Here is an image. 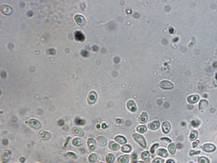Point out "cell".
I'll use <instances>...</instances> for the list:
<instances>
[{"label":"cell","instance_id":"obj_3","mask_svg":"<svg viewBox=\"0 0 217 163\" xmlns=\"http://www.w3.org/2000/svg\"><path fill=\"white\" fill-rule=\"evenodd\" d=\"M27 124L31 128L37 129H39L41 127V123L39 121L35 119H31L27 122Z\"/></svg>","mask_w":217,"mask_h":163},{"label":"cell","instance_id":"obj_22","mask_svg":"<svg viewBox=\"0 0 217 163\" xmlns=\"http://www.w3.org/2000/svg\"><path fill=\"white\" fill-rule=\"evenodd\" d=\"M147 114L145 112H143V113H142V114L141 115V116L139 117V122L141 123H145V122H147Z\"/></svg>","mask_w":217,"mask_h":163},{"label":"cell","instance_id":"obj_32","mask_svg":"<svg viewBox=\"0 0 217 163\" xmlns=\"http://www.w3.org/2000/svg\"><path fill=\"white\" fill-rule=\"evenodd\" d=\"M199 163H209V161L208 158L204 157H201L199 158Z\"/></svg>","mask_w":217,"mask_h":163},{"label":"cell","instance_id":"obj_34","mask_svg":"<svg viewBox=\"0 0 217 163\" xmlns=\"http://www.w3.org/2000/svg\"><path fill=\"white\" fill-rule=\"evenodd\" d=\"M164 162V160L163 159L160 158H156L152 161V163H163Z\"/></svg>","mask_w":217,"mask_h":163},{"label":"cell","instance_id":"obj_40","mask_svg":"<svg viewBox=\"0 0 217 163\" xmlns=\"http://www.w3.org/2000/svg\"><path fill=\"white\" fill-rule=\"evenodd\" d=\"M161 140L164 141H167V142L170 143L171 141L170 140V139H168L167 138H163L161 139Z\"/></svg>","mask_w":217,"mask_h":163},{"label":"cell","instance_id":"obj_23","mask_svg":"<svg viewBox=\"0 0 217 163\" xmlns=\"http://www.w3.org/2000/svg\"><path fill=\"white\" fill-rule=\"evenodd\" d=\"M168 149L169 151L171 154H174L176 150V146L175 144L174 143L170 144L168 146Z\"/></svg>","mask_w":217,"mask_h":163},{"label":"cell","instance_id":"obj_50","mask_svg":"<svg viewBox=\"0 0 217 163\" xmlns=\"http://www.w3.org/2000/svg\"><path fill=\"white\" fill-rule=\"evenodd\" d=\"M97 127L98 128H99L100 127V125H99V124H98V125H97Z\"/></svg>","mask_w":217,"mask_h":163},{"label":"cell","instance_id":"obj_2","mask_svg":"<svg viewBox=\"0 0 217 163\" xmlns=\"http://www.w3.org/2000/svg\"><path fill=\"white\" fill-rule=\"evenodd\" d=\"M97 99V94L94 91H91L89 94L87 102L88 104H92L95 103Z\"/></svg>","mask_w":217,"mask_h":163},{"label":"cell","instance_id":"obj_14","mask_svg":"<svg viewBox=\"0 0 217 163\" xmlns=\"http://www.w3.org/2000/svg\"><path fill=\"white\" fill-rule=\"evenodd\" d=\"M162 129L163 131L165 133H168L170 129V125L168 122H165L162 124Z\"/></svg>","mask_w":217,"mask_h":163},{"label":"cell","instance_id":"obj_39","mask_svg":"<svg viewBox=\"0 0 217 163\" xmlns=\"http://www.w3.org/2000/svg\"><path fill=\"white\" fill-rule=\"evenodd\" d=\"M137 155L136 153H133V155H132L131 157V159L132 162H135L137 160Z\"/></svg>","mask_w":217,"mask_h":163},{"label":"cell","instance_id":"obj_49","mask_svg":"<svg viewBox=\"0 0 217 163\" xmlns=\"http://www.w3.org/2000/svg\"><path fill=\"white\" fill-rule=\"evenodd\" d=\"M116 121H117V122H118V123H120V122H121V120H120V119H117V120H116Z\"/></svg>","mask_w":217,"mask_h":163},{"label":"cell","instance_id":"obj_46","mask_svg":"<svg viewBox=\"0 0 217 163\" xmlns=\"http://www.w3.org/2000/svg\"><path fill=\"white\" fill-rule=\"evenodd\" d=\"M102 127L103 128H106L107 127V125H106V124H104H104H103L102 125Z\"/></svg>","mask_w":217,"mask_h":163},{"label":"cell","instance_id":"obj_6","mask_svg":"<svg viewBox=\"0 0 217 163\" xmlns=\"http://www.w3.org/2000/svg\"><path fill=\"white\" fill-rule=\"evenodd\" d=\"M0 11L4 14H10L12 12V9L10 6L6 5H3L0 6Z\"/></svg>","mask_w":217,"mask_h":163},{"label":"cell","instance_id":"obj_13","mask_svg":"<svg viewBox=\"0 0 217 163\" xmlns=\"http://www.w3.org/2000/svg\"><path fill=\"white\" fill-rule=\"evenodd\" d=\"M199 96L197 95H194L192 96H189L187 98L188 102L191 103V104H194L196 103L197 102L199 101Z\"/></svg>","mask_w":217,"mask_h":163},{"label":"cell","instance_id":"obj_51","mask_svg":"<svg viewBox=\"0 0 217 163\" xmlns=\"http://www.w3.org/2000/svg\"><path fill=\"white\" fill-rule=\"evenodd\" d=\"M215 78L216 79V80H217V73L216 74V76H215Z\"/></svg>","mask_w":217,"mask_h":163},{"label":"cell","instance_id":"obj_5","mask_svg":"<svg viewBox=\"0 0 217 163\" xmlns=\"http://www.w3.org/2000/svg\"><path fill=\"white\" fill-rule=\"evenodd\" d=\"M11 153L10 151L6 150L4 152L1 157V161L2 163H6L10 158Z\"/></svg>","mask_w":217,"mask_h":163},{"label":"cell","instance_id":"obj_25","mask_svg":"<svg viewBox=\"0 0 217 163\" xmlns=\"http://www.w3.org/2000/svg\"><path fill=\"white\" fill-rule=\"evenodd\" d=\"M115 141L120 144H123L126 142V140L122 136H117L115 138Z\"/></svg>","mask_w":217,"mask_h":163},{"label":"cell","instance_id":"obj_17","mask_svg":"<svg viewBox=\"0 0 217 163\" xmlns=\"http://www.w3.org/2000/svg\"><path fill=\"white\" fill-rule=\"evenodd\" d=\"M157 154L158 155L164 158H166L168 155V153L166 149H159L157 151Z\"/></svg>","mask_w":217,"mask_h":163},{"label":"cell","instance_id":"obj_37","mask_svg":"<svg viewBox=\"0 0 217 163\" xmlns=\"http://www.w3.org/2000/svg\"><path fill=\"white\" fill-rule=\"evenodd\" d=\"M201 153V152L200 151H194V150H191L190 152V155L191 156H193V155H196V154H200Z\"/></svg>","mask_w":217,"mask_h":163},{"label":"cell","instance_id":"obj_9","mask_svg":"<svg viewBox=\"0 0 217 163\" xmlns=\"http://www.w3.org/2000/svg\"><path fill=\"white\" fill-rule=\"evenodd\" d=\"M202 148L203 149V150L208 152V153H210V152H213L215 150L216 147L214 145L212 144H207L205 145H204L202 147Z\"/></svg>","mask_w":217,"mask_h":163},{"label":"cell","instance_id":"obj_38","mask_svg":"<svg viewBox=\"0 0 217 163\" xmlns=\"http://www.w3.org/2000/svg\"><path fill=\"white\" fill-rule=\"evenodd\" d=\"M158 146L159 145L157 144H155V145H154L152 147V148H151V152H152V153H154V151H155V149L158 147Z\"/></svg>","mask_w":217,"mask_h":163},{"label":"cell","instance_id":"obj_21","mask_svg":"<svg viewBox=\"0 0 217 163\" xmlns=\"http://www.w3.org/2000/svg\"><path fill=\"white\" fill-rule=\"evenodd\" d=\"M83 143V141L82 139L78 138H76L74 139L72 141V144L76 146H80L82 145Z\"/></svg>","mask_w":217,"mask_h":163},{"label":"cell","instance_id":"obj_30","mask_svg":"<svg viewBox=\"0 0 217 163\" xmlns=\"http://www.w3.org/2000/svg\"><path fill=\"white\" fill-rule=\"evenodd\" d=\"M121 150L124 153H129L131 151V147L129 145H126L122 147Z\"/></svg>","mask_w":217,"mask_h":163},{"label":"cell","instance_id":"obj_27","mask_svg":"<svg viewBox=\"0 0 217 163\" xmlns=\"http://www.w3.org/2000/svg\"><path fill=\"white\" fill-rule=\"evenodd\" d=\"M98 144L102 146H105L107 144V141L103 137H99L97 138Z\"/></svg>","mask_w":217,"mask_h":163},{"label":"cell","instance_id":"obj_45","mask_svg":"<svg viewBox=\"0 0 217 163\" xmlns=\"http://www.w3.org/2000/svg\"><path fill=\"white\" fill-rule=\"evenodd\" d=\"M197 145H198V144H197V141L196 142H194L193 143V147H194V148L195 147H196L197 146Z\"/></svg>","mask_w":217,"mask_h":163},{"label":"cell","instance_id":"obj_18","mask_svg":"<svg viewBox=\"0 0 217 163\" xmlns=\"http://www.w3.org/2000/svg\"><path fill=\"white\" fill-rule=\"evenodd\" d=\"M99 160V157L95 154H92L89 157V161L91 163L96 162Z\"/></svg>","mask_w":217,"mask_h":163},{"label":"cell","instance_id":"obj_43","mask_svg":"<svg viewBox=\"0 0 217 163\" xmlns=\"http://www.w3.org/2000/svg\"><path fill=\"white\" fill-rule=\"evenodd\" d=\"M3 144L5 145H6L8 144V140H6V139H4L3 141Z\"/></svg>","mask_w":217,"mask_h":163},{"label":"cell","instance_id":"obj_8","mask_svg":"<svg viewBox=\"0 0 217 163\" xmlns=\"http://www.w3.org/2000/svg\"><path fill=\"white\" fill-rule=\"evenodd\" d=\"M38 136L39 139L43 140H47L51 138V135L49 132L43 131L39 132Z\"/></svg>","mask_w":217,"mask_h":163},{"label":"cell","instance_id":"obj_36","mask_svg":"<svg viewBox=\"0 0 217 163\" xmlns=\"http://www.w3.org/2000/svg\"><path fill=\"white\" fill-rule=\"evenodd\" d=\"M199 124H200V122L196 121H193L191 122L192 125L194 127H197L199 126Z\"/></svg>","mask_w":217,"mask_h":163},{"label":"cell","instance_id":"obj_12","mask_svg":"<svg viewBox=\"0 0 217 163\" xmlns=\"http://www.w3.org/2000/svg\"><path fill=\"white\" fill-rule=\"evenodd\" d=\"M87 145L89 148L90 150H94L96 145V143L94 139H89L87 141Z\"/></svg>","mask_w":217,"mask_h":163},{"label":"cell","instance_id":"obj_16","mask_svg":"<svg viewBox=\"0 0 217 163\" xmlns=\"http://www.w3.org/2000/svg\"><path fill=\"white\" fill-rule=\"evenodd\" d=\"M130 157L129 155H124L119 157L118 161L120 163H127L129 161Z\"/></svg>","mask_w":217,"mask_h":163},{"label":"cell","instance_id":"obj_48","mask_svg":"<svg viewBox=\"0 0 217 163\" xmlns=\"http://www.w3.org/2000/svg\"><path fill=\"white\" fill-rule=\"evenodd\" d=\"M144 163V162H143V161H137V162H135V163Z\"/></svg>","mask_w":217,"mask_h":163},{"label":"cell","instance_id":"obj_47","mask_svg":"<svg viewBox=\"0 0 217 163\" xmlns=\"http://www.w3.org/2000/svg\"><path fill=\"white\" fill-rule=\"evenodd\" d=\"M169 30H170V32L171 33L174 32V29H173L172 28H171Z\"/></svg>","mask_w":217,"mask_h":163},{"label":"cell","instance_id":"obj_31","mask_svg":"<svg viewBox=\"0 0 217 163\" xmlns=\"http://www.w3.org/2000/svg\"><path fill=\"white\" fill-rule=\"evenodd\" d=\"M137 131L138 132H139L143 133L144 132H145L147 131V128L145 126L142 125V126H139L138 127H137Z\"/></svg>","mask_w":217,"mask_h":163},{"label":"cell","instance_id":"obj_1","mask_svg":"<svg viewBox=\"0 0 217 163\" xmlns=\"http://www.w3.org/2000/svg\"><path fill=\"white\" fill-rule=\"evenodd\" d=\"M133 138L142 147L145 148L146 146V144L145 140L143 137L138 134H134L133 135Z\"/></svg>","mask_w":217,"mask_h":163},{"label":"cell","instance_id":"obj_15","mask_svg":"<svg viewBox=\"0 0 217 163\" xmlns=\"http://www.w3.org/2000/svg\"><path fill=\"white\" fill-rule=\"evenodd\" d=\"M75 37L76 40L80 41H84L85 38L84 35L80 31L76 32L75 33Z\"/></svg>","mask_w":217,"mask_h":163},{"label":"cell","instance_id":"obj_44","mask_svg":"<svg viewBox=\"0 0 217 163\" xmlns=\"http://www.w3.org/2000/svg\"><path fill=\"white\" fill-rule=\"evenodd\" d=\"M166 163H175V162H174V161L173 160H171V159H169L167 161Z\"/></svg>","mask_w":217,"mask_h":163},{"label":"cell","instance_id":"obj_4","mask_svg":"<svg viewBox=\"0 0 217 163\" xmlns=\"http://www.w3.org/2000/svg\"><path fill=\"white\" fill-rule=\"evenodd\" d=\"M160 87L163 89H172L174 88L173 84L167 80H163L160 83Z\"/></svg>","mask_w":217,"mask_h":163},{"label":"cell","instance_id":"obj_42","mask_svg":"<svg viewBox=\"0 0 217 163\" xmlns=\"http://www.w3.org/2000/svg\"><path fill=\"white\" fill-rule=\"evenodd\" d=\"M82 55L84 57H87L88 55V53L85 51H82Z\"/></svg>","mask_w":217,"mask_h":163},{"label":"cell","instance_id":"obj_24","mask_svg":"<svg viewBox=\"0 0 217 163\" xmlns=\"http://www.w3.org/2000/svg\"><path fill=\"white\" fill-rule=\"evenodd\" d=\"M142 158L145 162L149 161L150 159V154L147 151H145L142 153Z\"/></svg>","mask_w":217,"mask_h":163},{"label":"cell","instance_id":"obj_35","mask_svg":"<svg viewBox=\"0 0 217 163\" xmlns=\"http://www.w3.org/2000/svg\"><path fill=\"white\" fill-rule=\"evenodd\" d=\"M67 155H68L69 157L71 158H74V159H76L77 158V155L75 153H74L68 152V153H67Z\"/></svg>","mask_w":217,"mask_h":163},{"label":"cell","instance_id":"obj_26","mask_svg":"<svg viewBox=\"0 0 217 163\" xmlns=\"http://www.w3.org/2000/svg\"><path fill=\"white\" fill-rule=\"evenodd\" d=\"M208 104V102L206 100H201L199 103V109H203L207 107Z\"/></svg>","mask_w":217,"mask_h":163},{"label":"cell","instance_id":"obj_28","mask_svg":"<svg viewBox=\"0 0 217 163\" xmlns=\"http://www.w3.org/2000/svg\"><path fill=\"white\" fill-rule=\"evenodd\" d=\"M115 160V157L112 154H108L106 156V161L108 163H112Z\"/></svg>","mask_w":217,"mask_h":163},{"label":"cell","instance_id":"obj_20","mask_svg":"<svg viewBox=\"0 0 217 163\" xmlns=\"http://www.w3.org/2000/svg\"><path fill=\"white\" fill-rule=\"evenodd\" d=\"M109 147L113 150H117L120 148L119 145H117L114 141H111L109 143Z\"/></svg>","mask_w":217,"mask_h":163},{"label":"cell","instance_id":"obj_33","mask_svg":"<svg viewBox=\"0 0 217 163\" xmlns=\"http://www.w3.org/2000/svg\"><path fill=\"white\" fill-rule=\"evenodd\" d=\"M75 123L76 124L78 125H83L85 124V121L84 120L81 119L79 118H76L75 120Z\"/></svg>","mask_w":217,"mask_h":163},{"label":"cell","instance_id":"obj_10","mask_svg":"<svg viewBox=\"0 0 217 163\" xmlns=\"http://www.w3.org/2000/svg\"><path fill=\"white\" fill-rule=\"evenodd\" d=\"M72 132L74 134L78 136H82L84 134V131L79 127H75L73 129Z\"/></svg>","mask_w":217,"mask_h":163},{"label":"cell","instance_id":"obj_19","mask_svg":"<svg viewBox=\"0 0 217 163\" xmlns=\"http://www.w3.org/2000/svg\"><path fill=\"white\" fill-rule=\"evenodd\" d=\"M160 125L159 122L155 121L148 124V127L152 130H156L159 127Z\"/></svg>","mask_w":217,"mask_h":163},{"label":"cell","instance_id":"obj_41","mask_svg":"<svg viewBox=\"0 0 217 163\" xmlns=\"http://www.w3.org/2000/svg\"><path fill=\"white\" fill-rule=\"evenodd\" d=\"M58 124L60 126H62L64 124V121L63 120H60L58 122Z\"/></svg>","mask_w":217,"mask_h":163},{"label":"cell","instance_id":"obj_11","mask_svg":"<svg viewBox=\"0 0 217 163\" xmlns=\"http://www.w3.org/2000/svg\"><path fill=\"white\" fill-rule=\"evenodd\" d=\"M127 106L129 110L131 112H135L137 110V107L136 106V104L133 100H130L128 102Z\"/></svg>","mask_w":217,"mask_h":163},{"label":"cell","instance_id":"obj_52","mask_svg":"<svg viewBox=\"0 0 217 163\" xmlns=\"http://www.w3.org/2000/svg\"><path fill=\"white\" fill-rule=\"evenodd\" d=\"M102 163V162H100V163Z\"/></svg>","mask_w":217,"mask_h":163},{"label":"cell","instance_id":"obj_53","mask_svg":"<svg viewBox=\"0 0 217 163\" xmlns=\"http://www.w3.org/2000/svg\"></svg>","mask_w":217,"mask_h":163},{"label":"cell","instance_id":"obj_29","mask_svg":"<svg viewBox=\"0 0 217 163\" xmlns=\"http://www.w3.org/2000/svg\"><path fill=\"white\" fill-rule=\"evenodd\" d=\"M198 136V132L196 131H192L190 134V139L191 141L195 140L196 139Z\"/></svg>","mask_w":217,"mask_h":163},{"label":"cell","instance_id":"obj_7","mask_svg":"<svg viewBox=\"0 0 217 163\" xmlns=\"http://www.w3.org/2000/svg\"><path fill=\"white\" fill-rule=\"evenodd\" d=\"M74 19L76 20V22L80 26L84 25L86 22L85 19L84 17L80 14H76L74 17Z\"/></svg>","mask_w":217,"mask_h":163}]
</instances>
